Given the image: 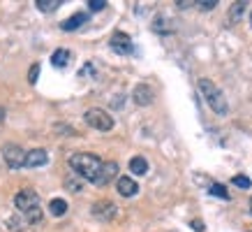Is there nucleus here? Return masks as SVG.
<instances>
[{
  "label": "nucleus",
  "mask_w": 252,
  "mask_h": 232,
  "mask_svg": "<svg viewBox=\"0 0 252 232\" xmlns=\"http://www.w3.org/2000/svg\"><path fill=\"white\" fill-rule=\"evenodd\" d=\"M86 21H88V14H86V12H77V14H72L69 19H65V21L61 23V28L65 33H72V31H77V28H81Z\"/></svg>",
  "instance_id": "nucleus-11"
},
{
  "label": "nucleus",
  "mask_w": 252,
  "mask_h": 232,
  "mask_svg": "<svg viewBox=\"0 0 252 232\" xmlns=\"http://www.w3.org/2000/svg\"><path fill=\"white\" fill-rule=\"evenodd\" d=\"M250 207H252V200H250ZM250 211H252V209H250Z\"/></svg>",
  "instance_id": "nucleus-29"
},
{
  "label": "nucleus",
  "mask_w": 252,
  "mask_h": 232,
  "mask_svg": "<svg viewBox=\"0 0 252 232\" xmlns=\"http://www.w3.org/2000/svg\"><path fill=\"white\" fill-rule=\"evenodd\" d=\"M245 9H248V2H243V0H238V2H234L229 9V23H238L241 19H243Z\"/></svg>",
  "instance_id": "nucleus-13"
},
{
  "label": "nucleus",
  "mask_w": 252,
  "mask_h": 232,
  "mask_svg": "<svg viewBox=\"0 0 252 232\" xmlns=\"http://www.w3.org/2000/svg\"><path fill=\"white\" fill-rule=\"evenodd\" d=\"M192 228H194V232H206V228H204V223H201V221H199V218H194V221H192Z\"/></svg>",
  "instance_id": "nucleus-25"
},
{
  "label": "nucleus",
  "mask_w": 252,
  "mask_h": 232,
  "mask_svg": "<svg viewBox=\"0 0 252 232\" xmlns=\"http://www.w3.org/2000/svg\"><path fill=\"white\" fill-rule=\"evenodd\" d=\"M84 121L91 128H95V130H102V132H107L114 128V116H109L104 109H99V107H91L88 112L84 114Z\"/></svg>",
  "instance_id": "nucleus-3"
},
{
  "label": "nucleus",
  "mask_w": 252,
  "mask_h": 232,
  "mask_svg": "<svg viewBox=\"0 0 252 232\" xmlns=\"http://www.w3.org/2000/svg\"><path fill=\"white\" fill-rule=\"evenodd\" d=\"M7 225H9V230H12V232H19V230H23L21 225H19V221H16V218H7Z\"/></svg>",
  "instance_id": "nucleus-24"
},
{
  "label": "nucleus",
  "mask_w": 252,
  "mask_h": 232,
  "mask_svg": "<svg viewBox=\"0 0 252 232\" xmlns=\"http://www.w3.org/2000/svg\"><path fill=\"white\" fill-rule=\"evenodd\" d=\"M199 9H204V12H211V9H215V5H218V0H201V2H197Z\"/></svg>",
  "instance_id": "nucleus-22"
},
{
  "label": "nucleus",
  "mask_w": 252,
  "mask_h": 232,
  "mask_svg": "<svg viewBox=\"0 0 252 232\" xmlns=\"http://www.w3.org/2000/svg\"><path fill=\"white\" fill-rule=\"evenodd\" d=\"M199 91H201V95H204V100L208 102V107L213 109L218 116H224L227 112H229V105H227L224 93H222L211 79H206V77L199 79Z\"/></svg>",
  "instance_id": "nucleus-2"
},
{
  "label": "nucleus",
  "mask_w": 252,
  "mask_h": 232,
  "mask_svg": "<svg viewBox=\"0 0 252 232\" xmlns=\"http://www.w3.org/2000/svg\"><path fill=\"white\" fill-rule=\"evenodd\" d=\"M69 61V51L67 49H56L54 56H51V63H54V68H65Z\"/></svg>",
  "instance_id": "nucleus-16"
},
{
  "label": "nucleus",
  "mask_w": 252,
  "mask_h": 232,
  "mask_svg": "<svg viewBox=\"0 0 252 232\" xmlns=\"http://www.w3.org/2000/svg\"><path fill=\"white\" fill-rule=\"evenodd\" d=\"M37 77H39V63H35V65L31 68V72H28V81H31V84H35V81H37Z\"/></svg>",
  "instance_id": "nucleus-23"
},
{
  "label": "nucleus",
  "mask_w": 252,
  "mask_h": 232,
  "mask_svg": "<svg viewBox=\"0 0 252 232\" xmlns=\"http://www.w3.org/2000/svg\"><path fill=\"white\" fill-rule=\"evenodd\" d=\"M231 184L234 186H238V188H250L252 186V181L248 177H243V174H236V177L231 179Z\"/></svg>",
  "instance_id": "nucleus-20"
},
{
  "label": "nucleus",
  "mask_w": 252,
  "mask_h": 232,
  "mask_svg": "<svg viewBox=\"0 0 252 232\" xmlns=\"http://www.w3.org/2000/svg\"><path fill=\"white\" fill-rule=\"evenodd\" d=\"M130 172H134L137 177L146 174V172H148V162H146V158H141V155H134V158L130 160Z\"/></svg>",
  "instance_id": "nucleus-15"
},
{
  "label": "nucleus",
  "mask_w": 252,
  "mask_h": 232,
  "mask_svg": "<svg viewBox=\"0 0 252 232\" xmlns=\"http://www.w3.org/2000/svg\"><path fill=\"white\" fill-rule=\"evenodd\" d=\"M250 26H252V12H250Z\"/></svg>",
  "instance_id": "nucleus-28"
},
{
  "label": "nucleus",
  "mask_w": 252,
  "mask_h": 232,
  "mask_svg": "<svg viewBox=\"0 0 252 232\" xmlns=\"http://www.w3.org/2000/svg\"><path fill=\"white\" fill-rule=\"evenodd\" d=\"M153 98H155V93L148 84H137L134 91H132V100H134V105H139V107H148V105L153 102Z\"/></svg>",
  "instance_id": "nucleus-8"
},
{
  "label": "nucleus",
  "mask_w": 252,
  "mask_h": 232,
  "mask_svg": "<svg viewBox=\"0 0 252 232\" xmlns=\"http://www.w3.org/2000/svg\"><path fill=\"white\" fill-rule=\"evenodd\" d=\"M118 174V162L114 160H107L102 165V172H99V179H97V186H107L111 179Z\"/></svg>",
  "instance_id": "nucleus-12"
},
{
  "label": "nucleus",
  "mask_w": 252,
  "mask_h": 232,
  "mask_svg": "<svg viewBox=\"0 0 252 232\" xmlns=\"http://www.w3.org/2000/svg\"><path fill=\"white\" fill-rule=\"evenodd\" d=\"M2 118H5V109L0 107V121H2Z\"/></svg>",
  "instance_id": "nucleus-27"
},
{
  "label": "nucleus",
  "mask_w": 252,
  "mask_h": 232,
  "mask_svg": "<svg viewBox=\"0 0 252 232\" xmlns=\"http://www.w3.org/2000/svg\"><path fill=\"white\" fill-rule=\"evenodd\" d=\"M116 188H118V193H121L123 197H132V195L139 193V186L132 177H121L118 184H116Z\"/></svg>",
  "instance_id": "nucleus-9"
},
{
  "label": "nucleus",
  "mask_w": 252,
  "mask_h": 232,
  "mask_svg": "<svg viewBox=\"0 0 252 232\" xmlns=\"http://www.w3.org/2000/svg\"><path fill=\"white\" fill-rule=\"evenodd\" d=\"M208 193L215 195V197H220V200H229V193H227V188H224L222 184H211Z\"/></svg>",
  "instance_id": "nucleus-19"
},
{
  "label": "nucleus",
  "mask_w": 252,
  "mask_h": 232,
  "mask_svg": "<svg viewBox=\"0 0 252 232\" xmlns=\"http://www.w3.org/2000/svg\"><path fill=\"white\" fill-rule=\"evenodd\" d=\"M102 165H104V160L95 154H72L69 155V167L74 170V174H79L81 179H86V181H91V184H95V186H97Z\"/></svg>",
  "instance_id": "nucleus-1"
},
{
  "label": "nucleus",
  "mask_w": 252,
  "mask_h": 232,
  "mask_svg": "<svg viewBox=\"0 0 252 232\" xmlns=\"http://www.w3.org/2000/svg\"><path fill=\"white\" fill-rule=\"evenodd\" d=\"M63 5V0H35V7L39 12H56Z\"/></svg>",
  "instance_id": "nucleus-17"
},
{
  "label": "nucleus",
  "mask_w": 252,
  "mask_h": 232,
  "mask_svg": "<svg viewBox=\"0 0 252 232\" xmlns=\"http://www.w3.org/2000/svg\"><path fill=\"white\" fill-rule=\"evenodd\" d=\"M49 211L54 216H65L67 214V202L63 200V197H54V200L49 202Z\"/></svg>",
  "instance_id": "nucleus-14"
},
{
  "label": "nucleus",
  "mask_w": 252,
  "mask_h": 232,
  "mask_svg": "<svg viewBox=\"0 0 252 232\" xmlns=\"http://www.w3.org/2000/svg\"><path fill=\"white\" fill-rule=\"evenodd\" d=\"M65 188L72 191V193H79V191H84V184H81V177L74 174V177H67L65 179Z\"/></svg>",
  "instance_id": "nucleus-18"
},
{
  "label": "nucleus",
  "mask_w": 252,
  "mask_h": 232,
  "mask_svg": "<svg viewBox=\"0 0 252 232\" xmlns=\"http://www.w3.org/2000/svg\"><path fill=\"white\" fill-rule=\"evenodd\" d=\"M26 151H23L19 144H5L2 147V160L7 162L9 170H19V167H26Z\"/></svg>",
  "instance_id": "nucleus-5"
},
{
  "label": "nucleus",
  "mask_w": 252,
  "mask_h": 232,
  "mask_svg": "<svg viewBox=\"0 0 252 232\" xmlns=\"http://www.w3.org/2000/svg\"><path fill=\"white\" fill-rule=\"evenodd\" d=\"M88 7H91V12H99V9L107 7V0H91Z\"/></svg>",
  "instance_id": "nucleus-21"
},
{
  "label": "nucleus",
  "mask_w": 252,
  "mask_h": 232,
  "mask_svg": "<svg viewBox=\"0 0 252 232\" xmlns=\"http://www.w3.org/2000/svg\"><path fill=\"white\" fill-rule=\"evenodd\" d=\"M109 44H111V49H114L116 54H121V56H127V54L134 51V46H132V38L127 35V33H123V31L114 33Z\"/></svg>",
  "instance_id": "nucleus-6"
},
{
  "label": "nucleus",
  "mask_w": 252,
  "mask_h": 232,
  "mask_svg": "<svg viewBox=\"0 0 252 232\" xmlns=\"http://www.w3.org/2000/svg\"><path fill=\"white\" fill-rule=\"evenodd\" d=\"M14 207L19 209V214L26 216L28 211L39 207V195L35 193V191H31V188H23V191H19V193L14 195Z\"/></svg>",
  "instance_id": "nucleus-4"
},
{
  "label": "nucleus",
  "mask_w": 252,
  "mask_h": 232,
  "mask_svg": "<svg viewBox=\"0 0 252 232\" xmlns=\"http://www.w3.org/2000/svg\"><path fill=\"white\" fill-rule=\"evenodd\" d=\"M116 214H118V207H116L114 202L102 200L93 204V216L99 218V221H111V218H116Z\"/></svg>",
  "instance_id": "nucleus-7"
},
{
  "label": "nucleus",
  "mask_w": 252,
  "mask_h": 232,
  "mask_svg": "<svg viewBox=\"0 0 252 232\" xmlns=\"http://www.w3.org/2000/svg\"><path fill=\"white\" fill-rule=\"evenodd\" d=\"M46 160H49V154L44 149H32L26 155V167H42V165H46Z\"/></svg>",
  "instance_id": "nucleus-10"
},
{
  "label": "nucleus",
  "mask_w": 252,
  "mask_h": 232,
  "mask_svg": "<svg viewBox=\"0 0 252 232\" xmlns=\"http://www.w3.org/2000/svg\"><path fill=\"white\" fill-rule=\"evenodd\" d=\"M176 5L181 9H188V7H192V5H197V2H190V0H176Z\"/></svg>",
  "instance_id": "nucleus-26"
}]
</instances>
